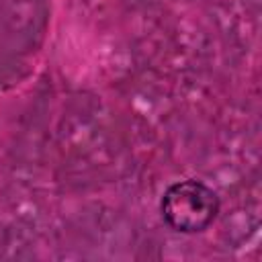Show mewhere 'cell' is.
<instances>
[{
	"label": "cell",
	"instance_id": "6da1fadb",
	"mask_svg": "<svg viewBox=\"0 0 262 262\" xmlns=\"http://www.w3.org/2000/svg\"><path fill=\"white\" fill-rule=\"evenodd\" d=\"M164 221L180 233H201L219 215L217 192L201 180H180L166 188L160 201Z\"/></svg>",
	"mask_w": 262,
	"mask_h": 262
}]
</instances>
